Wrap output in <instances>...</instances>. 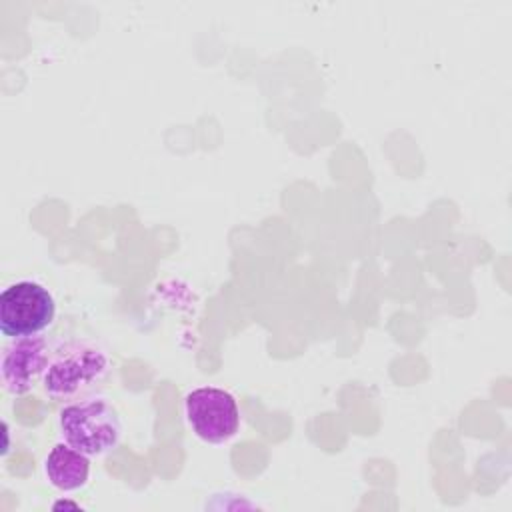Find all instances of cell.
Returning <instances> with one entry per match:
<instances>
[{
    "label": "cell",
    "instance_id": "1",
    "mask_svg": "<svg viewBox=\"0 0 512 512\" xmlns=\"http://www.w3.org/2000/svg\"><path fill=\"white\" fill-rule=\"evenodd\" d=\"M110 374L108 350L92 338H68L58 342L42 376L44 392L58 402L90 398Z\"/></svg>",
    "mask_w": 512,
    "mask_h": 512
},
{
    "label": "cell",
    "instance_id": "2",
    "mask_svg": "<svg viewBox=\"0 0 512 512\" xmlns=\"http://www.w3.org/2000/svg\"><path fill=\"white\" fill-rule=\"evenodd\" d=\"M58 422L62 440L88 456L110 452L122 436V422L116 408L100 396L68 402L60 410Z\"/></svg>",
    "mask_w": 512,
    "mask_h": 512
},
{
    "label": "cell",
    "instance_id": "3",
    "mask_svg": "<svg viewBox=\"0 0 512 512\" xmlns=\"http://www.w3.org/2000/svg\"><path fill=\"white\" fill-rule=\"evenodd\" d=\"M56 314L52 292L34 280L10 284L0 294V332L6 338L42 334Z\"/></svg>",
    "mask_w": 512,
    "mask_h": 512
},
{
    "label": "cell",
    "instance_id": "4",
    "mask_svg": "<svg viewBox=\"0 0 512 512\" xmlns=\"http://www.w3.org/2000/svg\"><path fill=\"white\" fill-rule=\"evenodd\" d=\"M186 420L194 434L210 444L230 440L240 426V410L234 396L216 386H200L184 398Z\"/></svg>",
    "mask_w": 512,
    "mask_h": 512
},
{
    "label": "cell",
    "instance_id": "5",
    "mask_svg": "<svg viewBox=\"0 0 512 512\" xmlns=\"http://www.w3.org/2000/svg\"><path fill=\"white\" fill-rule=\"evenodd\" d=\"M52 348L44 334L10 338L2 350L0 362L4 390L16 396L28 392L34 382L44 376Z\"/></svg>",
    "mask_w": 512,
    "mask_h": 512
},
{
    "label": "cell",
    "instance_id": "6",
    "mask_svg": "<svg viewBox=\"0 0 512 512\" xmlns=\"http://www.w3.org/2000/svg\"><path fill=\"white\" fill-rule=\"evenodd\" d=\"M44 474L48 482L62 492L78 490L88 482L90 476L88 454L72 448L66 442H60L48 452L44 462Z\"/></svg>",
    "mask_w": 512,
    "mask_h": 512
}]
</instances>
